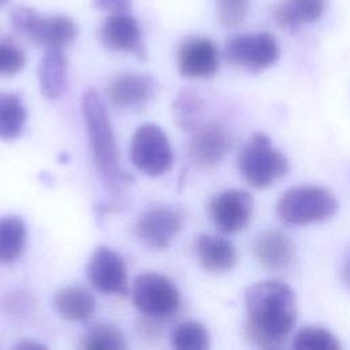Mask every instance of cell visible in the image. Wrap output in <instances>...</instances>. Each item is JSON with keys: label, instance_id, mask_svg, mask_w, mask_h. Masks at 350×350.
I'll return each mask as SVG.
<instances>
[{"label": "cell", "instance_id": "obj_1", "mask_svg": "<svg viewBox=\"0 0 350 350\" xmlns=\"http://www.w3.org/2000/svg\"><path fill=\"white\" fill-rule=\"evenodd\" d=\"M245 310V338L260 349L282 347L297 320L294 291L278 280H262L247 287Z\"/></svg>", "mask_w": 350, "mask_h": 350}, {"label": "cell", "instance_id": "obj_2", "mask_svg": "<svg viewBox=\"0 0 350 350\" xmlns=\"http://www.w3.org/2000/svg\"><path fill=\"white\" fill-rule=\"evenodd\" d=\"M82 113L94 165L103 180L115 191L122 180L119 150L108 112L101 96L94 89H88L83 93Z\"/></svg>", "mask_w": 350, "mask_h": 350}, {"label": "cell", "instance_id": "obj_3", "mask_svg": "<svg viewBox=\"0 0 350 350\" xmlns=\"http://www.w3.org/2000/svg\"><path fill=\"white\" fill-rule=\"evenodd\" d=\"M10 16L18 34L46 49H63L78 34L77 23L67 15H41L30 7L18 5Z\"/></svg>", "mask_w": 350, "mask_h": 350}, {"label": "cell", "instance_id": "obj_4", "mask_svg": "<svg viewBox=\"0 0 350 350\" xmlns=\"http://www.w3.org/2000/svg\"><path fill=\"white\" fill-rule=\"evenodd\" d=\"M238 168L252 187L267 189L287 174L288 160L267 134L254 133L239 153Z\"/></svg>", "mask_w": 350, "mask_h": 350}, {"label": "cell", "instance_id": "obj_5", "mask_svg": "<svg viewBox=\"0 0 350 350\" xmlns=\"http://www.w3.org/2000/svg\"><path fill=\"white\" fill-rule=\"evenodd\" d=\"M338 211L335 196L320 186H301L282 194L276 205L279 219L288 226H305L331 219Z\"/></svg>", "mask_w": 350, "mask_h": 350}, {"label": "cell", "instance_id": "obj_6", "mask_svg": "<svg viewBox=\"0 0 350 350\" xmlns=\"http://www.w3.org/2000/svg\"><path fill=\"white\" fill-rule=\"evenodd\" d=\"M133 304L148 317L167 319L178 310L180 294L167 276L159 272H144L134 280Z\"/></svg>", "mask_w": 350, "mask_h": 350}, {"label": "cell", "instance_id": "obj_7", "mask_svg": "<svg viewBox=\"0 0 350 350\" xmlns=\"http://www.w3.org/2000/svg\"><path fill=\"white\" fill-rule=\"evenodd\" d=\"M224 56L234 67L257 72L278 62L280 48L276 37L268 31L247 33L231 37L226 42Z\"/></svg>", "mask_w": 350, "mask_h": 350}, {"label": "cell", "instance_id": "obj_8", "mask_svg": "<svg viewBox=\"0 0 350 350\" xmlns=\"http://www.w3.org/2000/svg\"><path fill=\"white\" fill-rule=\"evenodd\" d=\"M130 156L138 170L152 176L168 171L174 161L168 137L161 127L153 123L141 124L135 130L131 138Z\"/></svg>", "mask_w": 350, "mask_h": 350}, {"label": "cell", "instance_id": "obj_9", "mask_svg": "<svg viewBox=\"0 0 350 350\" xmlns=\"http://www.w3.org/2000/svg\"><path fill=\"white\" fill-rule=\"evenodd\" d=\"M254 201L249 191L228 189L216 194L209 202V215L215 227L224 234H237L250 221Z\"/></svg>", "mask_w": 350, "mask_h": 350}, {"label": "cell", "instance_id": "obj_10", "mask_svg": "<svg viewBox=\"0 0 350 350\" xmlns=\"http://www.w3.org/2000/svg\"><path fill=\"white\" fill-rule=\"evenodd\" d=\"M86 276L89 283L104 294L124 295L127 293V268L118 252L108 246H98L93 250Z\"/></svg>", "mask_w": 350, "mask_h": 350}, {"label": "cell", "instance_id": "obj_11", "mask_svg": "<svg viewBox=\"0 0 350 350\" xmlns=\"http://www.w3.org/2000/svg\"><path fill=\"white\" fill-rule=\"evenodd\" d=\"M179 74L187 78H209L220 64L216 44L206 37H187L176 51Z\"/></svg>", "mask_w": 350, "mask_h": 350}, {"label": "cell", "instance_id": "obj_12", "mask_svg": "<svg viewBox=\"0 0 350 350\" xmlns=\"http://www.w3.org/2000/svg\"><path fill=\"white\" fill-rule=\"evenodd\" d=\"M98 40L111 51L131 52L141 59L145 57L139 25L127 12L109 14L98 29Z\"/></svg>", "mask_w": 350, "mask_h": 350}, {"label": "cell", "instance_id": "obj_13", "mask_svg": "<svg viewBox=\"0 0 350 350\" xmlns=\"http://www.w3.org/2000/svg\"><path fill=\"white\" fill-rule=\"evenodd\" d=\"M182 217L170 208H153L139 216L135 224L137 237L149 247L164 249L176 237Z\"/></svg>", "mask_w": 350, "mask_h": 350}, {"label": "cell", "instance_id": "obj_14", "mask_svg": "<svg viewBox=\"0 0 350 350\" xmlns=\"http://www.w3.org/2000/svg\"><path fill=\"white\" fill-rule=\"evenodd\" d=\"M257 261L269 272L282 273L294 262V246L290 238L276 230L260 234L253 246Z\"/></svg>", "mask_w": 350, "mask_h": 350}, {"label": "cell", "instance_id": "obj_15", "mask_svg": "<svg viewBox=\"0 0 350 350\" xmlns=\"http://www.w3.org/2000/svg\"><path fill=\"white\" fill-rule=\"evenodd\" d=\"M228 148L227 130L219 123H209L194 133L189 144V154L196 164L212 167L223 160Z\"/></svg>", "mask_w": 350, "mask_h": 350}, {"label": "cell", "instance_id": "obj_16", "mask_svg": "<svg viewBox=\"0 0 350 350\" xmlns=\"http://www.w3.org/2000/svg\"><path fill=\"white\" fill-rule=\"evenodd\" d=\"M154 90L150 77L137 72L120 74L111 81L107 89L109 101L119 108H134L145 104Z\"/></svg>", "mask_w": 350, "mask_h": 350}, {"label": "cell", "instance_id": "obj_17", "mask_svg": "<svg viewBox=\"0 0 350 350\" xmlns=\"http://www.w3.org/2000/svg\"><path fill=\"white\" fill-rule=\"evenodd\" d=\"M327 0H280L272 11L275 23L287 31L317 22L325 11Z\"/></svg>", "mask_w": 350, "mask_h": 350}, {"label": "cell", "instance_id": "obj_18", "mask_svg": "<svg viewBox=\"0 0 350 350\" xmlns=\"http://www.w3.org/2000/svg\"><path fill=\"white\" fill-rule=\"evenodd\" d=\"M196 254L201 267L212 273H224L237 264V250L234 245L216 235H200L196 239Z\"/></svg>", "mask_w": 350, "mask_h": 350}, {"label": "cell", "instance_id": "obj_19", "mask_svg": "<svg viewBox=\"0 0 350 350\" xmlns=\"http://www.w3.org/2000/svg\"><path fill=\"white\" fill-rule=\"evenodd\" d=\"M38 82L45 98L62 96L67 88V57L62 49H46L38 66Z\"/></svg>", "mask_w": 350, "mask_h": 350}, {"label": "cell", "instance_id": "obj_20", "mask_svg": "<svg viewBox=\"0 0 350 350\" xmlns=\"http://www.w3.org/2000/svg\"><path fill=\"white\" fill-rule=\"evenodd\" d=\"M53 308L64 320L83 321L93 314L96 309V299L85 287L67 286L55 294Z\"/></svg>", "mask_w": 350, "mask_h": 350}, {"label": "cell", "instance_id": "obj_21", "mask_svg": "<svg viewBox=\"0 0 350 350\" xmlns=\"http://www.w3.org/2000/svg\"><path fill=\"white\" fill-rule=\"evenodd\" d=\"M26 243V224L22 217L8 215L0 217V262L15 261Z\"/></svg>", "mask_w": 350, "mask_h": 350}, {"label": "cell", "instance_id": "obj_22", "mask_svg": "<svg viewBox=\"0 0 350 350\" xmlns=\"http://www.w3.org/2000/svg\"><path fill=\"white\" fill-rule=\"evenodd\" d=\"M26 120L27 112L19 96L0 92V138L12 139L19 137Z\"/></svg>", "mask_w": 350, "mask_h": 350}, {"label": "cell", "instance_id": "obj_23", "mask_svg": "<svg viewBox=\"0 0 350 350\" xmlns=\"http://www.w3.org/2000/svg\"><path fill=\"white\" fill-rule=\"evenodd\" d=\"M291 347L297 350H339L338 338L323 327H304L293 336Z\"/></svg>", "mask_w": 350, "mask_h": 350}, {"label": "cell", "instance_id": "obj_24", "mask_svg": "<svg viewBox=\"0 0 350 350\" xmlns=\"http://www.w3.org/2000/svg\"><path fill=\"white\" fill-rule=\"evenodd\" d=\"M81 346L88 350H123L126 340L123 334L115 325H97L89 331L81 342Z\"/></svg>", "mask_w": 350, "mask_h": 350}, {"label": "cell", "instance_id": "obj_25", "mask_svg": "<svg viewBox=\"0 0 350 350\" xmlns=\"http://www.w3.org/2000/svg\"><path fill=\"white\" fill-rule=\"evenodd\" d=\"M172 345L179 350H205L209 346V336L205 327L197 321H185L175 327Z\"/></svg>", "mask_w": 350, "mask_h": 350}, {"label": "cell", "instance_id": "obj_26", "mask_svg": "<svg viewBox=\"0 0 350 350\" xmlns=\"http://www.w3.org/2000/svg\"><path fill=\"white\" fill-rule=\"evenodd\" d=\"M201 105L202 103L197 94L191 92L179 93L174 104V111L176 120L183 129H193L196 126Z\"/></svg>", "mask_w": 350, "mask_h": 350}, {"label": "cell", "instance_id": "obj_27", "mask_svg": "<svg viewBox=\"0 0 350 350\" xmlns=\"http://www.w3.org/2000/svg\"><path fill=\"white\" fill-rule=\"evenodd\" d=\"M249 0H216V11L220 23L226 27L241 25L247 14Z\"/></svg>", "mask_w": 350, "mask_h": 350}, {"label": "cell", "instance_id": "obj_28", "mask_svg": "<svg viewBox=\"0 0 350 350\" xmlns=\"http://www.w3.org/2000/svg\"><path fill=\"white\" fill-rule=\"evenodd\" d=\"M26 64L22 48L11 41H0V75H14Z\"/></svg>", "mask_w": 350, "mask_h": 350}, {"label": "cell", "instance_id": "obj_29", "mask_svg": "<svg viewBox=\"0 0 350 350\" xmlns=\"http://www.w3.org/2000/svg\"><path fill=\"white\" fill-rule=\"evenodd\" d=\"M93 4L108 14L127 12L131 7V0H92Z\"/></svg>", "mask_w": 350, "mask_h": 350}, {"label": "cell", "instance_id": "obj_30", "mask_svg": "<svg viewBox=\"0 0 350 350\" xmlns=\"http://www.w3.org/2000/svg\"><path fill=\"white\" fill-rule=\"evenodd\" d=\"M342 279H343V283L350 288V252L345 260V264H343V268H342Z\"/></svg>", "mask_w": 350, "mask_h": 350}, {"label": "cell", "instance_id": "obj_31", "mask_svg": "<svg viewBox=\"0 0 350 350\" xmlns=\"http://www.w3.org/2000/svg\"><path fill=\"white\" fill-rule=\"evenodd\" d=\"M16 347H21V349H40V347H44V346H41L38 343H21Z\"/></svg>", "mask_w": 350, "mask_h": 350}, {"label": "cell", "instance_id": "obj_32", "mask_svg": "<svg viewBox=\"0 0 350 350\" xmlns=\"http://www.w3.org/2000/svg\"><path fill=\"white\" fill-rule=\"evenodd\" d=\"M10 0H0V5H3V4H5V3H8Z\"/></svg>", "mask_w": 350, "mask_h": 350}]
</instances>
